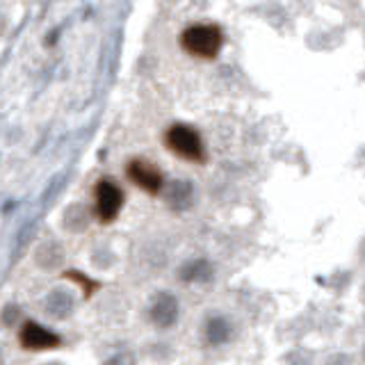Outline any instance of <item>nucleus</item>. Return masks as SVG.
<instances>
[{"mask_svg":"<svg viewBox=\"0 0 365 365\" xmlns=\"http://www.w3.org/2000/svg\"><path fill=\"white\" fill-rule=\"evenodd\" d=\"M224 46L220 26H192L180 34V48L197 60H215Z\"/></svg>","mask_w":365,"mask_h":365,"instance_id":"nucleus-1","label":"nucleus"},{"mask_svg":"<svg viewBox=\"0 0 365 365\" xmlns=\"http://www.w3.org/2000/svg\"><path fill=\"white\" fill-rule=\"evenodd\" d=\"M165 144L174 155L180 160H187V163H205V148L201 135L185 123H174L171 128L165 133Z\"/></svg>","mask_w":365,"mask_h":365,"instance_id":"nucleus-2","label":"nucleus"},{"mask_svg":"<svg viewBox=\"0 0 365 365\" xmlns=\"http://www.w3.org/2000/svg\"><path fill=\"white\" fill-rule=\"evenodd\" d=\"M123 208V192L114 180L103 178L96 185V217L101 224H112Z\"/></svg>","mask_w":365,"mask_h":365,"instance_id":"nucleus-3","label":"nucleus"},{"mask_svg":"<svg viewBox=\"0 0 365 365\" xmlns=\"http://www.w3.org/2000/svg\"><path fill=\"white\" fill-rule=\"evenodd\" d=\"M125 176H128L142 192L151 194V197H155L165 185L163 171H160L155 165L146 163V160H140V158L130 160L128 167H125Z\"/></svg>","mask_w":365,"mask_h":365,"instance_id":"nucleus-4","label":"nucleus"},{"mask_svg":"<svg viewBox=\"0 0 365 365\" xmlns=\"http://www.w3.org/2000/svg\"><path fill=\"white\" fill-rule=\"evenodd\" d=\"M60 336L53 334V331L39 327L37 322H26L21 329V345L28 351H43V349H53L60 345Z\"/></svg>","mask_w":365,"mask_h":365,"instance_id":"nucleus-5","label":"nucleus"},{"mask_svg":"<svg viewBox=\"0 0 365 365\" xmlns=\"http://www.w3.org/2000/svg\"><path fill=\"white\" fill-rule=\"evenodd\" d=\"M66 277H71L73 281H80V283H83L85 288H87V294H89L91 290H96V283H89V281H85V279H83V274H73V272H68Z\"/></svg>","mask_w":365,"mask_h":365,"instance_id":"nucleus-6","label":"nucleus"}]
</instances>
